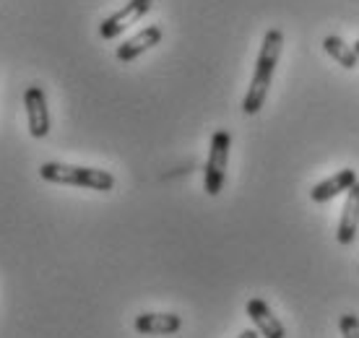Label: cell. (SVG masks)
I'll use <instances>...</instances> for the list:
<instances>
[{
  "mask_svg": "<svg viewBox=\"0 0 359 338\" xmlns=\"http://www.w3.org/2000/svg\"><path fill=\"white\" fill-rule=\"evenodd\" d=\"M159 42H162V29H159V27H146L144 32H138L135 36L126 39L123 45L117 47L115 58L120 62H130V60H135L138 55H144L146 50L156 47Z\"/></svg>",
  "mask_w": 359,
  "mask_h": 338,
  "instance_id": "cell-9",
  "label": "cell"
},
{
  "mask_svg": "<svg viewBox=\"0 0 359 338\" xmlns=\"http://www.w3.org/2000/svg\"><path fill=\"white\" fill-rule=\"evenodd\" d=\"M339 328H341L344 338H359V318L346 312V315H341V320H339Z\"/></svg>",
  "mask_w": 359,
  "mask_h": 338,
  "instance_id": "cell-12",
  "label": "cell"
},
{
  "mask_svg": "<svg viewBox=\"0 0 359 338\" xmlns=\"http://www.w3.org/2000/svg\"><path fill=\"white\" fill-rule=\"evenodd\" d=\"M245 312H248V318H250L255 330H258L263 338H287L284 323L273 315L269 302H263V299H250V302L245 304Z\"/></svg>",
  "mask_w": 359,
  "mask_h": 338,
  "instance_id": "cell-6",
  "label": "cell"
},
{
  "mask_svg": "<svg viewBox=\"0 0 359 338\" xmlns=\"http://www.w3.org/2000/svg\"><path fill=\"white\" fill-rule=\"evenodd\" d=\"M323 50L328 55H331L333 60L339 62L341 68H346V71H354L359 65V58H357V53H354V47L351 45H346L341 36H336V34H328L323 39Z\"/></svg>",
  "mask_w": 359,
  "mask_h": 338,
  "instance_id": "cell-11",
  "label": "cell"
},
{
  "mask_svg": "<svg viewBox=\"0 0 359 338\" xmlns=\"http://www.w3.org/2000/svg\"><path fill=\"white\" fill-rule=\"evenodd\" d=\"M39 177L55 185L86 187V190H99V193H109L115 187V177L107 169L79 167V164H63V161H45L39 167Z\"/></svg>",
  "mask_w": 359,
  "mask_h": 338,
  "instance_id": "cell-2",
  "label": "cell"
},
{
  "mask_svg": "<svg viewBox=\"0 0 359 338\" xmlns=\"http://www.w3.org/2000/svg\"><path fill=\"white\" fill-rule=\"evenodd\" d=\"M357 182L359 180H357V172H354V169H339L333 177L318 182V185L310 190V198H313L315 203H328V201H333L336 196L349 193Z\"/></svg>",
  "mask_w": 359,
  "mask_h": 338,
  "instance_id": "cell-8",
  "label": "cell"
},
{
  "mask_svg": "<svg viewBox=\"0 0 359 338\" xmlns=\"http://www.w3.org/2000/svg\"><path fill=\"white\" fill-rule=\"evenodd\" d=\"M24 107H27L29 133L32 138H45L50 133V109H47V97L42 86H27L24 91Z\"/></svg>",
  "mask_w": 359,
  "mask_h": 338,
  "instance_id": "cell-5",
  "label": "cell"
},
{
  "mask_svg": "<svg viewBox=\"0 0 359 338\" xmlns=\"http://www.w3.org/2000/svg\"><path fill=\"white\" fill-rule=\"evenodd\" d=\"M229 149H232V135L229 130H216L211 135V149H208L206 169H203V187L211 198L222 193L226 180V161H229Z\"/></svg>",
  "mask_w": 359,
  "mask_h": 338,
  "instance_id": "cell-3",
  "label": "cell"
},
{
  "mask_svg": "<svg viewBox=\"0 0 359 338\" xmlns=\"http://www.w3.org/2000/svg\"><path fill=\"white\" fill-rule=\"evenodd\" d=\"M281 47H284V34H281L278 29H269L266 36H263L258 60H255L250 89H248V94H245V99H243L245 115H258L263 109V102L269 97L271 81H273V71H276L278 58H281Z\"/></svg>",
  "mask_w": 359,
  "mask_h": 338,
  "instance_id": "cell-1",
  "label": "cell"
},
{
  "mask_svg": "<svg viewBox=\"0 0 359 338\" xmlns=\"http://www.w3.org/2000/svg\"><path fill=\"white\" fill-rule=\"evenodd\" d=\"M149 11H151V0H128L123 8L115 11L112 16H107L99 24V36H102V39H115V36L123 34L128 27L138 24Z\"/></svg>",
  "mask_w": 359,
  "mask_h": 338,
  "instance_id": "cell-4",
  "label": "cell"
},
{
  "mask_svg": "<svg viewBox=\"0 0 359 338\" xmlns=\"http://www.w3.org/2000/svg\"><path fill=\"white\" fill-rule=\"evenodd\" d=\"M357 231H359V182L351 187L349 196H346L341 222H339V229H336V240H339V245H351V242L357 240Z\"/></svg>",
  "mask_w": 359,
  "mask_h": 338,
  "instance_id": "cell-10",
  "label": "cell"
},
{
  "mask_svg": "<svg viewBox=\"0 0 359 338\" xmlns=\"http://www.w3.org/2000/svg\"><path fill=\"white\" fill-rule=\"evenodd\" d=\"M133 328L141 336H172L182 328V318L175 312H141L135 318Z\"/></svg>",
  "mask_w": 359,
  "mask_h": 338,
  "instance_id": "cell-7",
  "label": "cell"
},
{
  "mask_svg": "<svg viewBox=\"0 0 359 338\" xmlns=\"http://www.w3.org/2000/svg\"><path fill=\"white\" fill-rule=\"evenodd\" d=\"M237 338H261V333H258L255 328H248V330H243V333H240Z\"/></svg>",
  "mask_w": 359,
  "mask_h": 338,
  "instance_id": "cell-13",
  "label": "cell"
},
{
  "mask_svg": "<svg viewBox=\"0 0 359 338\" xmlns=\"http://www.w3.org/2000/svg\"><path fill=\"white\" fill-rule=\"evenodd\" d=\"M354 53H357V58H359V39L354 42Z\"/></svg>",
  "mask_w": 359,
  "mask_h": 338,
  "instance_id": "cell-14",
  "label": "cell"
}]
</instances>
